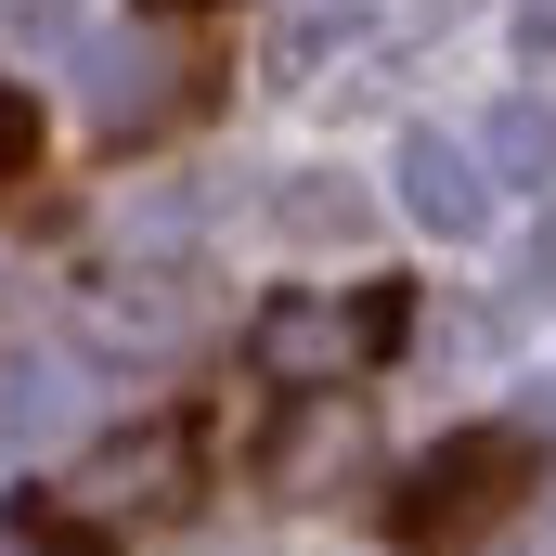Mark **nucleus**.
I'll list each match as a JSON object with an SVG mask.
<instances>
[{
  "instance_id": "obj_1",
  "label": "nucleus",
  "mask_w": 556,
  "mask_h": 556,
  "mask_svg": "<svg viewBox=\"0 0 556 556\" xmlns=\"http://www.w3.org/2000/svg\"><path fill=\"white\" fill-rule=\"evenodd\" d=\"M194 505V427L155 415L130 427V440H104L78 479H52V492H13V531L52 556H91V544H130V531H155V518H181Z\"/></svg>"
},
{
  "instance_id": "obj_2",
  "label": "nucleus",
  "mask_w": 556,
  "mask_h": 556,
  "mask_svg": "<svg viewBox=\"0 0 556 556\" xmlns=\"http://www.w3.org/2000/svg\"><path fill=\"white\" fill-rule=\"evenodd\" d=\"M531 479H544V440H531V427H453L415 479L389 492V531H402V544H479Z\"/></svg>"
},
{
  "instance_id": "obj_3",
  "label": "nucleus",
  "mask_w": 556,
  "mask_h": 556,
  "mask_svg": "<svg viewBox=\"0 0 556 556\" xmlns=\"http://www.w3.org/2000/svg\"><path fill=\"white\" fill-rule=\"evenodd\" d=\"M260 376L273 389H350L363 363L402 350V285H350V298H273L260 311Z\"/></svg>"
},
{
  "instance_id": "obj_4",
  "label": "nucleus",
  "mask_w": 556,
  "mask_h": 556,
  "mask_svg": "<svg viewBox=\"0 0 556 556\" xmlns=\"http://www.w3.org/2000/svg\"><path fill=\"white\" fill-rule=\"evenodd\" d=\"M402 207H415L440 247H466V233L492 220V181H479V155L453 130H402Z\"/></svg>"
},
{
  "instance_id": "obj_5",
  "label": "nucleus",
  "mask_w": 556,
  "mask_h": 556,
  "mask_svg": "<svg viewBox=\"0 0 556 556\" xmlns=\"http://www.w3.org/2000/svg\"><path fill=\"white\" fill-rule=\"evenodd\" d=\"M181 78H194V65H168L155 39H104V52H91V117H104V130H155V117L194 104Z\"/></svg>"
},
{
  "instance_id": "obj_6",
  "label": "nucleus",
  "mask_w": 556,
  "mask_h": 556,
  "mask_svg": "<svg viewBox=\"0 0 556 556\" xmlns=\"http://www.w3.org/2000/svg\"><path fill=\"white\" fill-rule=\"evenodd\" d=\"M181 324H194V285H181V273L91 285V350H181Z\"/></svg>"
},
{
  "instance_id": "obj_7",
  "label": "nucleus",
  "mask_w": 556,
  "mask_h": 556,
  "mask_svg": "<svg viewBox=\"0 0 556 556\" xmlns=\"http://www.w3.org/2000/svg\"><path fill=\"white\" fill-rule=\"evenodd\" d=\"M337 466H363V427H350V415H311V427L273 453V479H285V492H311V479H337Z\"/></svg>"
},
{
  "instance_id": "obj_8",
  "label": "nucleus",
  "mask_w": 556,
  "mask_h": 556,
  "mask_svg": "<svg viewBox=\"0 0 556 556\" xmlns=\"http://www.w3.org/2000/svg\"><path fill=\"white\" fill-rule=\"evenodd\" d=\"M273 220H285V233H311V247H324V233H350V220H363V194H350V181H324V168H298V181L273 194Z\"/></svg>"
},
{
  "instance_id": "obj_9",
  "label": "nucleus",
  "mask_w": 556,
  "mask_h": 556,
  "mask_svg": "<svg viewBox=\"0 0 556 556\" xmlns=\"http://www.w3.org/2000/svg\"><path fill=\"white\" fill-rule=\"evenodd\" d=\"M492 168H505V181H544L556 168V104H505V117H492Z\"/></svg>"
},
{
  "instance_id": "obj_10",
  "label": "nucleus",
  "mask_w": 556,
  "mask_h": 556,
  "mask_svg": "<svg viewBox=\"0 0 556 556\" xmlns=\"http://www.w3.org/2000/svg\"><path fill=\"white\" fill-rule=\"evenodd\" d=\"M52 415H65V389H52L39 363H26V376H0V440H39Z\"/></svg>"
},
{
  "instance_id": "obj_11",
  "label": "nucleus",
  "mask_w": 556,
  "mask_h": 556,
  "mask_svg": "<svg viewBox=\"0 0 556 556\" xmlns=\"http://www.w3.org/2000/svg\"><path fill=\"white\" fill-rule=\"evenodd\" d=\"M26 155H39V104L0 91V181H26Z\"/></svg>"
},
{
  "instance_id": "obj_12",
  "label": "nucleus",
  "mask_w": 556,
  "mask_h": 556,
  "mask_svg": "<svg viewBox=\"0 0 556 556\" xmlns=\"http://www.w3.org/2000/svg\"><path fill=\"white\" fill-rule=\"evenodd\" d=\"M531 285H556V207L531 220Z\"/></svg>"
},
{
  "instance_id": "obj_13",
  "label": "nucleus",
  "mask_w": 556,
  "mask_h": 556,
  "mask_svg": "<svg viewBox=\"0 0 556 556\" xmlns=\"http://www.w3.org/2000/svg\"><path fill=\"white\" fill-rule=\"evenodd\" d=\"M142 13H207V0H142Z\"/></svg>"
},
{
  "instance_id": "obj_14",
  "label": "nucleus",
  "mask_w": 556,
  "mask_h": 556,
  "mask_svg": "<svg viewBox=\"0 0 556 556\" xmlns=\"http://www.w3.org/2000/svg\"><path fill=\"white\" fill-rule=\"evenodd\" d=\"M311 13H324V0H311Z\"/></svg>"
}]
</instances>
